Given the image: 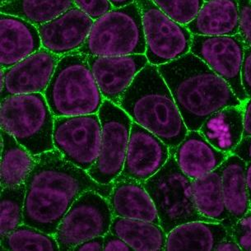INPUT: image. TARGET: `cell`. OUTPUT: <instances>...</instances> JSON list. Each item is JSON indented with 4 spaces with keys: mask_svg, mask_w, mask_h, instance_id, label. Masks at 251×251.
Wrapping results in <instances>:
<instances>
[{
    "mask_svg": "<svg viewBox=\"0 0 251 251\" xmlns=\"http://www.w3.org/2000/svg\"><path fill=\"white\" fill-rule=\"evenodd\" d=\"M24 224L54 236L73 203L87 190L107 199L112 184L101 185L84 170L68 162L56 149L36 156L26 178Z\"/></svg>",
    "mask_w": 251,
    "mask_h": 251,
    "instance_id": "6da1fadb",
    "label": "cell"
},
{
    "mask_svg": "<svg viewBox=\"0 0 251 251\" xmlns=\"http://www.w3.org/2000/svg\"><path fill=\"white\" fill-rule=\"evenodd\" d=\"M157 68L189 131L200 130L213 113L243 103L225 80L191 52Z\"/></svg>",
    "mask_w": 251,
    "mask_h": 251,
    "instance_id": "7a4b0ae2",
    "label": "cell"
},
{
    "mask_svg": "<svg viewBox=\"0 0 251 251\" xmlns=\"http://www.w3.org/2000/svg\"><path fill=\"white\" fill-rule=\"evenodd\" d=\"M119 106L170 149L176 148L189 132L169 87L153 64L149 63L137 75Z\"/></svg>",
    "mask_w": 251,
    "mask_h": 251,
    "instance_id": "3957f363",
    "label": "cell"
},
{
    "mask_svg": "<svg viewBox=\"0 0 251 251\" xmlns=\"http://www.w3.org/2000/svg\"><path fill=\"white\" fill-rule=\"evenodd\" d=\"M44 96L54 117L98 114L105 100L83 54L61 57Z\"/></svg>",
    "mask_w": 251,
    "mask_h": 251,
    "instance_id": "277c9868",
    "label": "cell"
},
{
    "mask_svg": "<svg viewBox=\"0 0 251 251\" xmlns=\"http://www.w3.org/2000/svg\"><path fill=\"white\" fill-rule=\"evenodd\" d=\"M1 129L34 156L54 150V116L42 93L9 96L1 100Z\"/></svg>",
    "mask_w": 251,
    "mask_h": 251,
    "instance_id": "5b68a950",
    "label": "cell"
},
{
    "mask_svg": "<svg viewBox=\"0 0 251 251\" xmlns=\"http://www.w3.org/2000/svg\"><path fill=\"white\" fill-rule=\"evenodd\" d=\"M145 52L141 12L133 2L126 7L114 8L94 21L84 45L72 54L118 56Z\"/></svg>",
    "mask_w": 251,
    "mask_h": 251,
    "instance_id": "8992f818",
    "label": "cell"
},
{
    "mask_svg": "<svg viewBox=\"0 0 251 251\" xmlns=\"http://www.w3.org/2000/svg\"><path fill=\"white\" fill-rule=\"evenodd\" d=\"M143 184L153 201L160 225L166 233L188 222H218L198 212L193 196L192 179L179 169L173 154H170L162 169Z\"/></svg>",
    "mask_w": 251,
    "mask_h": 251,
    "instance_id": "52a82bcc",
    "label": "cell"
},
{
    "mask_svg": "<svg viewBox=\"0 0 251 251\" xmlns=\"http://www.w3.org/2000/svg\"><path fill=\"white\" fill-rule=\"evenodd\" d=\"M98 116L101 124L100 153L87 172L99 184L110 185L123 171L133 121L123 109L106 99Z\"/></svg>",
    "mask_w": 251,
    "mask_h": 251,
    "instance_id": "ba28073f",
    "label": "cell"
},
{
    "mask_svg": "<svg viewBox=\"0 0 251 251\" xmlns=\"http://www.w3.org/2000/svg\"><path fill=\"white\" fill-rule=\"evenodd\" d=\"M141 12L149 64L156 66L174 61L190 53L192 33L172 20L151 0H134Z\"/></svg>",
    "mask_w": 251,
    "mask_h": 251,
    "instance_id": "9c48e42d",
    "label": "cell"
},
{
    "mask_svg": "<svg viewBox=\"0 0 251 251\" xmlns=\"http://www.w3.org/2000/svg\"><path fill=\"white\" fill-rule=\"evenodd\" d=\"M113 215L107 199L94 190H87L73 203L59 223L54 237L60 251L75 246L110 231Z\"/></svg>",
    "mask_w": 251,
    "mask_h": 251,
    "instance_id": "30bf717a",
    "label": "cell"
},
{
    "mask_svg": "<svg viewBox=\"0 0 251 251\" xmlns=\"http://www.w3.org/2000/svg\"><path fill=\"white\" fill-rule=\"evenodd\" d=\"M53 143L68 162L87 172L100 153L101 124L98 113L54 117Z\"/></svg>",
    "mask_w": 251,
    "mask_h": 251,
    "instance_id": "8fae6325",
    "label": "cell"
},
{
    "mask_svg": "<svg viewBox=\"0 0 251 251\" xmlns=\"http://www.w3.org/2000/svg\"><path fill=\"white\" fill-rule=\"evenodd\" d=\"M246 46L241 36L193 35L190 52L204 62L231 87L241 102L248 98L241 82Z\"/></svg>",
    "mask_w": 251,
    "mask_h": 251,
    "instance_id": "7c38bea8",
    "label": "cell"
},
{
    "mask_svg": "<svg viewBox=\"0 0 251 251\" xmlns=\"http://www.w3.org/2000/svg\"><path fill=\"white\" fill-rule=\"evenodd\" d=\"M87 60L103 98L117 105L137 75L149 64L145 54L87 55Z\"/></svg>",
    "mask_w": 251,
    "mask_h": 251,
    "instance_id": "4fadbf2b",
    "label": "cell"
},
{
    "mask_svg": "<svg viewBox=\"0 0 251 251\" xmlns=\"http://www.w3.org/2000/svg\"><path fill=\"white\" fill-rule=\"evenodd\" d=\"M170 154V149L164 142L133 122L126 161L120 176L146 181L162 169Z\"/></svg>",
    "mask_w": 251,
    "mask_h": 251,
    "instance_id": "5bb4252c",
    "label": "cell"
},
{
    "mask_svg": "<svg viewBox=\"0 0 251 251\" xmlns=\"http://www.w3.org/2000/svg\"><path fill=\"white\" fill-rule=\"evenodd\" d=\"M61 57L42 47L18 64L4 69L5 84L1 100L9 96L44 94Z\"/></svg>",
    "mask_w": 251,
    "mask_h": 251,
    "instance_id": "9a60e30c",
    "label": "cell"
},
{
    "mask_svg": "<svg viewBox=\"0 0 251 251\" xmlns=\"http://www.w3.org/2000/svg\"><path fill=\"white\" fill-rule=\"evenodd\" d=\"M93 23L94 20L75 6L37 26L42 47L59 56L72 54L84 45Z\"/></svg>",
    "mask_w": 251,
    "mask_h": 251,
    "instance_id": "2e32d148",
    "label": "cell"
},
{
    "mask_svg": "<svg viewBox=\"0 0 251 251\" xmlns=\"http://www.w3.org/2000/svg\"><path fill=\"white\" fill-rule=\"evenodd\" d=\"M1 68L8 69L42 48L38 27L24 18L1 13Z\"/></svg>",
    "mask_w": 251,
    "mask_h": 251,
    "instance_id": "e0dca14e",
    "label": "cell"
},
{
    "mask_svg": "<svg viewBox=\"0 0 251 251\" xmlns=\"http://www.w3.org/2000/svg\"><path fill=\"white\" fill-rule=\"evenodd\" d=\"M113 217L147 221L160 225L156 208L143 182L119 176L107 198Z\"/></svg>",
    "mask_w": 251,
    "mask_h": 251,
    "instance_id": "ac0fdd59",
    "label": "cell"
},
{
    "mask_svg": "<svg viewBox=\"0 0 251 251\" xmlns=\"http://www.w3.org/2000/svg\"><path fill=\"white\" fill-rule=\"evenodd\" d=\"M184 174L191 179L203 176L225 162L228 154L219 151L199 130L188 132L184 140L170 149Z\"/></svg>",
    "mask_w": 251,
    "mask_h": 251,
    "instance_id": "d6986e66",
    "label": "cell"
},
{
    "mask_svg": "<svg viewBox=\"0 0 251 251\" xmlns=\"http://www.w3.org/2000/svg\"><path fill=\"white\" fill-rule=\"evenodd\" d=\"M221 168L223 197L229 214V218L221 223L230 233L232 226L251 210L246 185V162L235 154H230Z\"/></svg>",
    "mask_w": 251,
    "mask_h": 251,
    "instance_id": "ffe728a7",
    "label": "cell"
},
{
    "mask_svg": "<svg viewBox=\"0 0 251 251\" xmlns=\"http://www.w3.org/2000/svg\"><path fill=\"white\" fill-rule=\"evenodd\" d=\"M192 35L235 36L239 30L238 0L204 1L195 19L186 25Z\"/></svg>",
    "mask_w": 251,
    "mask_h": 251,
    "instance_id": "44dd1931",
    "label": "cell"
},
{
    "mask_svg": "<svg viewBox=\"0 0 251 251\" xmlns=\"http://www.w3.org/2000/svg\"><path fill=\"white\" fill-rule=\"evenodd\" d=\"M226 234V228L218 222H188L167 233L165 251H214Z\"/></svg>",
    "mask_w": 251,
    "mask_h": 251,
    "instance_id": "7402d4cb",
    "label": "cell"
},
{
    "mask_svg": "<svg viewBox=\"0 0 251 251\" xmlns=\"http://www.w3.org/2000/svg\"><path fill=\"white\" fill-rule=\"evenodd\" d=\"M199 131L214 148L230 155L243 139V105L228 106L213 113Z\"/></svg>",
    "mask_w": 251,
    "mask_h": 251,
    "instance_id": "603a6c76",
    "label": "cell"
},
{
    "mask_svg": "<svg viewBox=\"0 0 251 251\" xmlns=\"http://www.w3.org/2000/svg\"><path fill=\"white\" fill-rule=\"evenodd\" d=\"M34 156L8 132L1 129V189L24 184L36 165Z\"/></svg>",
    "mask_w": 251,
    "mask_h": 251,
    "instance_id": "cb8c5ba5",
    "label": "cell"
},
{
    "mask_svg": "<svg viewBox=\"0 0 251 251\" xmlns=\"http://www.w3.org/2000/svg\"><path fill=\"white\" fill-rule=\"evenodd\" d=\"M110 231L123 239L132 251H165L167 234L156 223L113 217Z\"/></svg>",
    "mask_w": 251,
    "mask_h": 251,
    "instance_id": "d4e9b609",
    "label": "cell"
},
{
    "mask_svg": "<svg viewBox=\"0 0 251 251\" xmlns=\"http://www.w3.org/2000/svg\"><path fill=\"white\" fill-rule=\"evenodd\" d=\"M192 190L195 208L200 214L219 223L229 218L223 197L221 166L203 176L192 179Z\"/></svg>",
    "mask_w": 251,
    "mask_h": 251,
    "instance_id": "484cf974",
    "label": "cell"
},
{
    "mask_svg": "<svg viewBox=\"0 0 251 251\" xmlns=\"http://www.w3.org/2000/svg\"><path fill=\"white\" fill-rule=\"evenodd\" d=\"M74 7L73 0H9L0 4V13L24 18L39 26Z\"/></svg>",
    "mask_w": 251,
    "mask_h": 251,
    "instance_id": "4316f807",
    "label": "cell"
},
{
    "mask_svg": "<svg viewBox=\"0 0 251 251\" xmlns=\"http://www.w3.org/2000/svg\"><path fill=\"white\" fill-rule=\"evenodd\" d=\"M2 251H60L54 236L26 224H22L1 238Z\"/></svg>",
    "mask_w": 251,
    "mask_h": 251,
    "instance_id": "83f0119b",
    "label": "cell"
},
{
    "mask_svg": "<svg viewBox=\"0 0 251 251\" xmlns=\"http://www.w3.org/2000/svg\"><path fill=\"white\" fill-rule=\"evenodd\" d=\"M26 198L25 183L15 187L1 189L0 236L1 238L24 223Z\"/></svg>",
    "mask_w": 251,
    "mask_h": 251,
    "instance_id": "f1b7e54d",
    "label": "cell"
},
{
    "mask_svg": "<svg viewBox=\"0 0 251 251\" xmlns=\"http://www.w3.org/2000/svg\"><path fill=\"white\" fill-rule=\"evenodd\" d=\"M166 15L182 25L195 19L204 0H151Z\"/></svg>",
    "mask_w": 251,
    "mask_h": 251,
    "instance_id": "f546056e",
    "label": "cell"
},
{
    "mask_svg": "<svg viewBox=\"0 0 251 251\" xmlns=\"http://www.w3.org/2000/svg\"><path fill=\"white\" fill-rule=\"evenodd\" d=\"M230 234L233 236L241 251H251V210L232 226Z\"/></svg>",
    "mask_w": 251,
    "mask_h": 251,
    "instance_id": "4dcf8cb0",
    "label": "cell"
},
{
    "mask_svg": "<svg viewBox=\"0 0 251 251\" xmlns=\"http://www.w3.org/2000/svg\"><path fill=\"white\" fill-rule=\"evenodd\" d=\"M239 30L246 47H251V0H238Z\"/></svg>",
    "mask_w": 251,
    "mask_h": 251,
    "instance_id": "1f68e13d",
    "label": "cell"
},
{
    "mask_svg": "<svg viewBox=\"0 0 251 251\" xmlns=\"http://www.w3.org/2000/svg\"><path fill=\"white\" fill-rule=\"evenodd\" d=\"M73 1L76 7L81 9L83 13L89 16L90 18L94 21L114 8L109 0H73Z\"/></svg>",
    "mask_w": 251,
    "mask_h": 251,
    "instance_id": "d6a6232c",
    "label": "cell"
},
{
    "mask_svg": "<svg viewBox=\"0 0 251 251\" xmlns=\"http://www.w3.org/2000/svg\"><path fill=\"white\" fill-rule=\"evenodd\" d=\"M241 82L248 98L251 97V47L245 48L241 66Z\"/></svg>",
    "mask_w": 251,
    "mask_h": 251,
    "instance_id": "836d02e7",
    "label": "cell"
},
{
    "mask_svg": "<svg viewBox=\"0 0 251 251\" xmlns=\"http://www.w3.org/2000/svg\"><path fill=\"white\" fill-rule=\"evenodd\" d=\"M129 251L130 246L123 239L109 231L104 236V251Z\"/></svg>",
    "mask_w": 251,
    "mask_h": 251,
    "instance_id": "e575fe53",
    "label": "cell"
},
{
    "mask_svg": "<svg viewBox=\"0 0 251 251\" xmlns=\"http://www.w3.org/2000/svg\"><path fill=\"white\" fill-rule=\"evenodd\" d=\"M73 251H104V236H96L75 246Z\"/></svg>",
    "mask_w": 251,
    "mask_h": 251,
    "instance_id": "d590c367",
    "label": "cell"
},
{
    "mask_svg": "<svg viewBox=\"0 0 251 251\" xmlns=\"http://www.w3.org/2000/svg\"><path fill=\"white\" fill-rule=\"evenodd\" d=\"M231 154L238 156L246 162H251V136L244 137Z\"/></svg>",
    "mask_w": 251,
    "mask_h": 251,
    "instance_id": "8d00e7d4",
    "label": "cell"
},
{
    "mask_svg": "<svg viewBox=\"0 0 251 251\" xmlns=\"http://www.w3.org/2000/svg\"><path fill=\"white\" fill-rule=\"evenodd\" d=\"M215 251H240L241 247L239 246L236 240L231 234L227 233L226 236L215 247Z\"/></svg>",
    "mask_w": 251,
    "mask_h": 251,
    "instance_id": "74e56055",
    "label": "cell"
},
{
    "mask_svg": "<svg viewBox=\"0 0 251 251\" xmlns=\"http://www.w3.org/2000/svg\"><path fill=\"white\" fill-rule=\"evenodd\" d=\"M244 137L251 136V97L243 103Z\"/></svg>",
    "mask_w": 251,
    "mask_h": 251,
    "instance_id": "f35d334b",
    "label": "cell"
},
{
    "mask_svg": "<svg viewBox=\"0 0 251 251\" xmlns=\"http://www.w3.org/2000/svg\"><path fill=\"white\" fill-rule=\"evenodd\" d=\"M246 179L249 199H250L251 204V162H246Z\"/></svg>",
    "mask_w": 251,
    "mask_h": 251,
    "instance_id": "ab89813d",
    "label": "cell"
},
{
    "mask_svg": "<svg viewBox=\"0 0 251 251\" xmlns=\"http://www.w3.org/2000/svg\"><path fill=\"white\" fill-rule=\"evenodd\" d=\"M114 8H118L126 7L134 2V0H109Z\"/></svg>",
    "mask_w": 251,
    "mask_h": 251,
    "instance_id": "60d3db41",
    "label": "cell"
},
{
    "mask_svg": "<svg viewBox=\"0 0 251 251\" xmlns=\"http://www.w3.org/2000/svg\"><path fill=\"white\" fill-rule=\"evenodd\" d=\"M5 84V71L4 69L1 68L0 70V93L3 91Z\"/></svg>",
    "mask_w": 251,
    "mask_h": 251,
    "instance_id": "b9f144b4",
    "label": "cell"
},
{
    "mask_svg": "<svg viewBox=\"0 0 251 251\" xmlns=\"http://www.w3.org/2000/svg\"><path fill=\"white\" fill-rule=\"evenodd\" d=\"M8 1H9V0H1V4L6 3V2H8Z\"/></svg>",
    "mask_w": 251,
    "mask_h": 251,
    "instance_id": "7bdbcfd3",
    "label": "cell"
},
{
    "mask_svg": "<svg viewBox=\"0 0 251 251\" xmlns=\"http://www.w3.org/2000/svg\"><path fill=\"white\" fill-rule=\"evenodd\" d=\"M204 1H208V0H204Z\"/></svg>",
    "mask_w": 251,
    "mask_h": 251,
    "instance_id": "ee69618b",
    "label": "cell"
}]
</instances>
